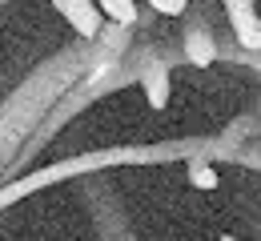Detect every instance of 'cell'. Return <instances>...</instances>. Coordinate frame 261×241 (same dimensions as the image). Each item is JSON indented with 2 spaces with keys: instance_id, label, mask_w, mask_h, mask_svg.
Returning <instances> with one entry per match:
<instances>
[{
  "instance_id": "8fae6325",
  "label": "cell",
  "mask_w": 261,
  "mask_h": 241,
  "mask_svg": "<svg viewBox=\"0 0 261 241\" xmlns=\"http://www.w3.org/2000/svg\"><path fill=\"white\" fill-rule=\"evenodd\" d=\"M233 165H241V169H249V173H261V137L249 141V145L237 153V161H233Z\"/></svg>"
},
{
  "instance_id": "277c9868",
  "label": "cell",
  "mask_w": 261,
  "mask_h": 241,
  "mask_svg": "<svg viewBox=\"0 0 261 241\" xmlns=\"http://www.w3.org/2000/svg\"><path fill=\"white\" fill-rule=\"evenodd\" d=\"M81 201L89 209V221H93L97 241H137L129 205H125V197L109 181H85L81 185Z\"/></svg>"
},
{
  "instance_id": "7c38bea8",
  "label": "cell",
  "mask_w": 261,
  "mask_h": 241,
  "mask_svg": "<svg viewBox=\"0 0 261 241\" xmlns=\"http://www.w3.org/2000/svg\"><path fill=\"white\" fill-rule=\"evenodd\" d=\"M189 4H193V0H149V8H153L157 16H169V20H177Z\"/></svg>"
},
{
  "instance_id": "52a82bcc",
  "label": "cell",
  "mask_w": 261,
  "mask_h": 241,
  "mask_svg": "<svg viewBox=\"0 0 261 241\" xmlns=\"http://www.w3.org/2000/svg\"><path fill=\"white\" fill-rule=\"evenodd\" d=\"M48 4L65 16V24L81 36V40H97L100 29H105V16H100L97 0H48Z\"/></svg>"
},
{
  "instance_id": "ba28073f",
  "label": "cell",
  "mask_w": 261,
  "mask_h": 241,
  "mask_svg": "<svg viewBox=\"0 0 261 241\" xmlns=\"http://www.w3.org/2000/svg\"><path fill=\"white\" fill-rule=\"evenodd\" d=\"M217 61L237 65V69L253 72V76L261 81V48H241L233 36H217Z\"/></svg>"
},
{
  "instance_id": "30bf717a",
  "label": "cell",
  "mask_w": 261,
  "mask_h": 241,
  "mask_svg": "<svg viewBox=\"0 0 261 241\" xmlns=\"http://www.w3.org/2000/svg\"><path fill=\"white\" fill-rule=\"evenodd\" d=\"M185 169H189V185H193V189H217L213 161H185Z\"/></svg>"
},
{
  "instance_id": "8992f818",
  "label": "cell",
  "mask_w": 261,
  "mask_h": 241,
  "mask_svg": "<svg viewBox=\"0 0 261 241\" xmlns=\"http://www.w3.org/2000/svg\"><path fill=\"white\" fill-rule=\"evenodd\" d=\"M221 4V16L229 24V36L241 44V48H261L257 36V0H217Z\"/></svg>"
},
{
  "instance_id": "9c48e42d",
  "label": "cell",
  "mask_w": 261,
  "mask_h": 241,
  "mask_svg": "<svg viewBox=\"0 0 261 241\" xmlns=\"http://www.w3.org/2000/svg\"><path fill=\"white\" fill-rule=\"evenodd\" d=\"M100 16L109 20V24H121V29H137L141 24V8H137V0H97Z\"/></svg>"
},
{
  "instance_id": "3957f363",
  "label": "cell",
  "mask_w": 261,
  "mask_h": 241,
  "mask_svg": "<svg viewBox=\"0 0 261 241\" xmlns=\"http://www.w3.org/2000/svg\"><path fill=\"white\" fill-rule=\"evenodd\" d=\"M137 48V85L145 93L149 109H169V97H173V65H181V48L177 40L165 44L157 36H145L133 44Z\"/></svg>"
},
{
  "instance_id": "7a4b0ae2",
  "label": "cell",
  "mask_w": 261,
  "mask_h": 241,
  "mask_svg": "<svg viewBox=\"0 0 261 241\" xmlns=\"http://www.w3.org/2000/svg\"><path fill=\"white\" fill-rule=\"evenodd\" d=\"M177 29V48H181V65L189 69H209L217 65V20H221V4L217 0H193L181 16Z\"/></svg>"
},
{
  "instance_id": "4fadbf2b",
  "label": "cell",
  "mask_w": 261,
  "mask_h": 241,
  "mask_svg": "<svg viewBox=\"0 0 261 241\" xmlns=\"http://www.w3.org/2000/svg\"><path fill=\"white\" fill-rule=\"evenodd\" d=\"M257 36H261V8H257Z\"/></svg>"
},
{
  "instance_id": "5b68a950",
  "label": "cell",
  "mask_w": 261,
  "mask_h": 241,
  "mask_svg": "<svg viewBox=\"0 0 261 241\" xmlns=\"http://www.w3.org/2000/svg\"><path fill=\"white\" fill-rule=\"evenodd\" d=\"M261 137V97L257 101H249L233 121H229L225 129L217 133V141H221V157H225V165H233L237 161V153L249 145V141Z\"/></svg>"
},
{
  "instance_id": "6da1fadb",
  "label": "cell",
  "mask_w": 261,
  "mask_h": 241,
  "mask_svg": "<svg viewBox=\"0 0 261 241\" xmlns=\"http://www.w3.org/2000/svg\"><path fill=\"white\" fill-rule=\"evenodd\" d=\"M173 161H213L225 165L221 157V141L213 137H173V141H153V145H113V149H85L76 157H61L53 165L24 169L12 181H0V213L20 205L24 197L44 193L61 181H81L105 169H121V165H173Z\"/></svg>"
},
{
  "instance_id": "5bb4252c",
  "label": "cell",
  "mask_w": 261,
  "mask_h": 241,
  "mask_svg": "<svg viewBox=\"0 0 261 241\" xmlns=\"http://www.w3.org/2000/svg\"><path fill=\"white\" fill-rule=\"evenodd\" d=\"M221 241H237V237H221Z\"/></svg>"
}]
</instances>
